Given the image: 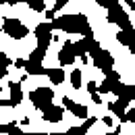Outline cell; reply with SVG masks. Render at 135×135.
I'll use <instances>...</instances> for the list:
<instances>
[{"mask_svg": "<svg viewBox=\"0 0 135 135\" xmlns=\"http://www.w3.org/2000/svg\"><path fill=\"white\" fill-rule=\"evenodd\" d=\"M52 29H60V31H67V33H81L83 37L87 35H94L91 27H89V21L83 15H60V17H54L50 23Z\"/></svg>", "mask_w": 135, "mask_h": 135, "instance_id": "1", "label": "cell"}, {"mask_svg": "<svg viewBox=\"0 0 135 135\" xmlns=\"http://www.w3.org/2000/svg\"><path fill=\"white\" fill-rule=\"evenodd\" d=\"M2 31L6 35H11L13 40H23L25 35L29 33V29L19 21V19H13V17H6L4 23H2Z\"/></svg>", "mask_w": 135, "mask_h": 135, "instance_id": "2", "label": "cell"}, {"mask_svg": "<svg viewBox=\"0 0 135 135\" xmlns=\"http://www.w3.org/2000/svg\"><path fill=\"white\" fill-rule=\"evenodd\" d=\"M29 98H31V102H33L35 108H40V110H46V108L52 104L54 91H52L50 87H35V89H31Z\"/></svg>", "mask_w": 135, "mask_h": 135, "instance_id": "3", "label": "cell"}, {"mask_svg": "<svg viewBox=\"0 0 135 135\" xmlns=\"http://www.w3.org/2000/svg\"><path fill=\"white\" fill-rule=\"evenodd\" d=\"M108 21H110V23H117L118 27H120V31H125V29H135L133 23H131V19H129V15L120 8V4H114V6L108 8Z\"/></svg>", "mask_w": 135, "mask_h": 135, "instance_id": "4", "label": "cell"}, {"mask_svg": "<svg viewBox=\"0 0 135 135\" xmlns=\"http://www.w3.org/2000/svg\"><path fill=\"white\" fill-rule=\"evenodd\" d=\"M33 33H35V37H37V46L48 50V46H50V40H52V27H50V21H46V23H40V25L35 27Z\"/></svg>", "mask_w": 135, "mask_h": 135, "instance_id": "5", "label": "cell"}, {"mask_svg": "<svg viewBox=\"0 0 135 135\" xmlns=\"http://www.w3.org/2000/svg\"><path fill=\"white\" fill-rule=\"evenodd\" d=\"M94 65L100 69L104 75H108L110 71H112V67H114V58H112V54L106 50H100L96 56H94Z\"/></svg>", "mask_w": 135, "mask_h": 135, "instance_id": "6", "label": "cell"}, {"mask_svg": "<svg viewBox=\"0 0 135 135\" xmlns=\"http://www.w3.org/2000/svg\"><path fill=\"white\" fill-rule=\"evenodd\" d=\"M58 62H60V67H67V65H73V62H75L73 42H65V44H62V48L58 52Z\"/></svg>", "mask_w": 135, "mask_h": 135, "instance_id": "7", "label": "cell"}, {"mask_svg": "<svg viewBox=\"0 0 135 135\" xmlns=\"http://www.w3.org/2000/svg\"><path fill=\"white\" fill-rule=\"evenodd\" d=\"M62 106H65L67 110H71L77 118H87L89 117V114H87V108H85L83 104H77V102H73L71 98H67V96L62 98Z\"/></svg>", "mask_w": 135, "mask_h": 135, "instance_id": "8", "label": "cell"}, {"mask_svg": "<svg viewBox=\"0 0 135 135\" xmlns=\"http://www.w3.org/2000/svg\"><path fill=\"white\" fill-rule=\"evenodd\" d=\"M62 106H54L50 104L46 110H42V114H44V120H48V123H58V120H62Z\"/></svg>", "mask_w": 135, "mask_h": 135, "instance_id": "9", "label": "cell"}, {"mask_svg": "<svg viewBox=\"0 0 135 135\" xmlns=\"http://www.w3.org/2000/svg\"><path fill=\"white\" fill-rule=\"evenodd\" d=\"M94 123H96V117H87L83 125H79V127H71L67 133H48V135H85V133H87V129H89Z\"/></svg>", "mask_w": 135, "mask_h": 135, "instance_id": "10", "label": "cell"}, {"mask_svg": "<svg viewBox=\"0 0 135 135\" xmlns=\"http://www.w3.org/2000/svg\"><path fill=\"white\" fill-rule=\"evenodd\" d=\"M117 40L135 54V29H125V31H120V33L117 35Z\"/></svg>", "mask_w": 135, "mask_h": 135, "instance_id": "11", "label": "cell"}, {"mask_svg": "<svg viewBox=\"0 0 135 135\" xmlns=\"http://www.w3.org/2000/svg\"><path fill=\"white\" fill-rule=\"evenodd\" d=\"M23 69L27 71V75H46V71H48L42 67V62H33V60H25Z\"/></svg>", "mask_w": 135, "mask_h": 135, "instance_id": "12", "label": "cell"}, {"mask_svg": "<svg viewBox=\"0 0 135 135\" xmlns=\"http://www.w3.org/2000/svg\"><path fill=\"white\" fill-rule=\"evenodd\" d=\"M11 85V98L8 100L13 102V106H17V104H21L23 102V89H21V83H8Z\"/></svg>", "mask_w": 135, "mask_h": 135, "instance_id": "13", "label": "cell"}, {"mask_svg": "<svg viewBox=\"0 0 135 135\" xmlns=\"http://www.w3.org/2000/svg\"><path fill=\"white\" fill-rule=\"evenodd\" d=\"M46 75L50 77V81L54 85H60L65 79H67V75H65V71H62V69H48V71H46Z\"/></svg>", "mask_w": 135, "mask_h": 135, "instance_id": "14", "label": "cell"}, {"mask_svg": "<svg viewBox=\"0 0 135 135\" xmlns=\"http://www.w3.org/2000/svg\"><path fill=\"white\" fill-rule=\"evenodd\" d=\"M125 108H127V106H125L120 100H118L117 104H114V102H110V104H108V110H110V112H114L120 123H123V117H125Z\"/></svg>", "mask_w": 135, "mask_h": 135, "instance_id": "15", "label": "cell"}, {"mask_svg": "<svg viewBox=\"0 0 135 135\" xmlns=\"http://www.w3.org/2000/svg\"><path fill=\"white\" fill-rule=\"evenodd\" d=\"M44 56H46V48H40V46H37V48H35V50L29 54V58H27V60H33V62H42V60H44Z\"/></svg>", "mask_w": 135, "mask_h": 135, "instance_id": "16", "label": "cell"}, {"mask_svg": "<svg viewBox=\"0 0 135 135\" xmlns=\"http://www.w3.org/2000/svg\"><path fill=\"white\" fill-rule=\"evenodd\" d=\"M23 2H27V4H29V8H33L35 13H44V11H46L44 0H23Z\"/></svg>", "mask_w": 135, "mask_h": 135, "instance_id": "17", "label": "cell"}, {"mask_svg": "<svg viewBox=\"0 0 135 135\" xmlns=\"http://www.w3.org/2000/svg\"><path fill=\"white\" fill-rule=\"evenodd\" d=\"M71 83L75 89H79L81 87V69H75L73 73H71Z\"/></svg>", "mask_w": 135, "mask_h": 135, "instance_id": "18", "label": "cell"}, {"mask_svg": "<svg viewBox=\"0 0 135 135\" xmlns=\"http://www.w3.org/2000/svg\"><path fill=\"white\" fill-rule=\"evenodd\" d=\"M123 123H135V106L125 110V117H123Z\"/></svg>", "mask_w": 135, "mask_h": 135, "instance_id": "19", "label": "cell"}, {"mask_svg": "<svg viewBox=\"0 0 135 135\" xmlns=\"http://www.w3.org/2000/svg\"><path fill=\"white\" fill-rule=\"evenodd\" d=\"M100 6H104V8H110V6H114V4H118V0H96Z\"/></svg>", "mask_w": 135, "mask_h": 135, "instance_id": "20", "label": "cell"}, {"mask_svg": "<svg viewBox=\"0 0 135 135\" xmlns=\"http://www.w3.org/2000/svg\"><path fill=\"white\" fill-rule=\"evenodd\" d=\"M87 91H89V94H98V83H96V81H89V83H87Z\"/></svg>", "mask_w": 135, "mask_h": 135, "instance_id": "21", "label": "cell"}, {"mask_svg": "<svg viewBox=\"0 0 135 135\" xmlns=\"http://www.w3.org/2000/svg\"><path fill=\"white\" fill-rule=\"evenodd\" d=\"M69 0H56V4H54V11H60V8H65L67 6Z\"/></svg>", "mask_w": 135, "mask_h": 135, "instance_id": "22", "label": "cell"}, {"mask_svg": "<svg viewBox=\"0 0 135 135\" xmlns=\"http://www.w3.org/2000/svg\"><path fill=\"white\" fill-rule=\"evenodd\" d=\"M6 73H8L6 65H4V62H0V79H2V77H6Z\"/></svg>", "mask_w": 135, "mask_h": 135, "instance_id": "23", "label": "cell"}, {"mask_svg": "<svg viewBox=\"0 0 135 135\" xmlns=\"http://www.w3.org/2000/svg\"><path fill=\"white\" fill-rule=\"evenodd\" d=\"M102 120H104V125H108V127H112V117H104Z\"/></svg>", "mask_w": 135, "mask_h": 135, "instance_id": "24", "label": "cell"}, {"mask_svg": "<svg viewBox=\"0 0 135 135\" xmlns=\"http://www.w3.org/2000/svg\"><path fill=\"white\" fill-rule=\"evenodd\" d=\"M13 65H15V67H19V69H23V65H25V60H21V58H17V60H15Z\"/></svg>", "mask_w": 135, "mask_h": 135, "instance_id": "25", "label": "cell"}, {"mask_svg": "<svg viewBox=\"0 0 135 135\" xmlns=\"http://www.w3.org/2000/svg\"><path fill=\"white\" fill-rule=\"evenodd\" d=\"M123 2H125L129 8H133V11H135V2H133V0H123Z\"/></svg>", "mask_w": 135, "mask_h": 135, "instance_id": "26", "label": "cell"}, {"mask_svg": "<svg viewBox=\"0 0 135 135\" xmlns=\"http://www.w3.org/2000/svg\"><path fill=\"white\" fill-rule=\"evenodd\" d=\"M91 100H94V102H96V104H100V94H91Z\"/></svg>", "mask_w": 135, "mask_h": 135, "instance_id": "27", "label": "cell"}, {"mask_svg": "<svg viewBox=\"0 0 135 135\" xmlns=\"http://www.w3.org/2000/svg\"><path fill=\"white\" fill-rule=\"evenodd\" d=\"M44 13H46V19H54V11H52V8L50 11H44Z\"/></svg>", "mask_w": 135, "mask_h": 135, "instance_id": "28", "label": "cell"}, {"mask_svg": "<svg viewBox=\"0 0 135 135\" xmlns=\"http://www.w3.org/2000/svg\"><path fill=\"white\" fill-rule=\"evenodd\" d=\"M0 106H13V102L11 100H0Z\"/></svg>", "mask_w": 135, "mask_h": 135, "instance_id": "29", "label": "cell"}, {"mask_svg": "<svg viewBox=\"0 0 135 135\" xmlns=\"http://www.w3.org/2000/svg\"><path fill=\"white\" fill-rule=\"evenodd\" d=\"M0 2H6V4H17V2H23V0H0Z\"/></svg>", "mask_w": 135, "mask_h": 135, "instance_id": "30", "label": "cell"}, {"mask_svg": "<svg viewBox=\"0 0 135 135\" xmlns=\"http://www.w3.org/2000/svg\"><path fill=\"white\" fill-rule=\"evenodd\" d=\"M0 133H6V125H0Z\"/></svg>", "mask_w": 135, "mask_h": 135, "instance_id": "31", "label": "cell"}, {"mask_svg": "<svg viewBox=\"0 0 135 135\" xmlns=\"http://www.w3.org/2000/svg\"><path fill=\"white\" fill-rule=\"evenodd\" d=\"M25 135H48V133H25Z\"/></svg>", "mask_w": 135, "mask_h": 135, "instance_id": "32", "label": "cell"}, {"mask_svg": "<svg viewBox=\"0 0 135 135\" xmlns=\"http://www.w3.org/2000/svg\"><path fill=\"white\" fill-rule=\"evenodd\" d=\"M0 29H2V27H0Z\"/></svg>", "mask_w": 135, "mask_h": 135, "instance_id": "33", "label": "cell"}]
</instances>
